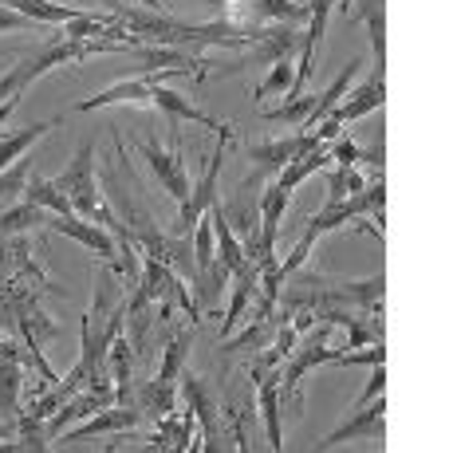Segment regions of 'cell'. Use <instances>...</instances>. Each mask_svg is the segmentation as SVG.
<instances>
[{"label": "cell", "mask_w": 453, "mask_h": 453, "mask_svg": "<svg viewBox=\"0 0 453 453\" xmlns=\"http://www.w3.org/2000/svg\"><path fill=\"white\" fill-rule=\"evenodd\" d=\"M382 103H387V83H382V67H374L371 80L363 83L359 91H351V99L347 103H335L327 119H335V123L343 127V123H355V119L371 115V111H379Z\"/></svg>", "instance_id": "obj_14"}, {"label": "cell", "mask_w": 453, "mask_h": 453, "mask_svg": "<svg viewBox=\"0 0 453 453\" xmlns=\"http://www.w3.org/2000/svg\"><path fill=\"white\" fill-rule=\"evenodd\" d=\"M134 4H142V8H150V12H158V8H162V4H158V0H134Z\"/></svg>", "instance_id": "obj_31"}, {"label": "cell", "mask_w": 453, "mask_h": 453, "mask_svg": "<svg viewBox=\"0 0 453 453\" xmlns=\"http://www.w3.org/2000/svg\"><path fill=\"white\" fill-rule=\"evenodd\" d=\"M355 303L363 311H379L382 303V273L371 280H327V276H296L284 292V308L288 311H327Z\"/></svg>", "instance_id": "obj_1"}, {"label": "cell", "mask_w": 453, "mask_h": 453, "mask_svg": "<svg viewBox=\"0 0 453 453\" xmlns=\"http://www.w3.org/2000/svg\"><path fill=\"white\" fill-rule=\"evenodd\" d=\"M142 422V411L138 406H103V414H95L91 422L75 426V430H64V441H80V438H91V434H127Z\"/></svg>", "instance_id": "obj_16"}, {"label": "cell", "mask_w": 453, "mask_h": 453, "mask_svg": "<svg viewBox=\"0 0 453 453\" xmlns=\"http://www.w3.org/2000/svg\"><path fill=\"white\" fill-rule=\"evenodd\" d=\"M28 28H36V20H28L24 12H16V8H8V4H0V32H28Z\"/></svg>", "instance_id": "obj_28"}, {"label": "cell", "mask_w": 453, "mask_h": 453, "mask_svg": "<svg viewBox=\"0 0 453 453\" xmlns=\"http://www.w3.org/2000/svg\"><path fill=\"white\" fill-rule=\"evenodd\" d=\"M327 150H331V162H335V165H359V154H363L359 146H355L351 138H343V134L331 138Z\"/></svg>", "instance_id": "obj_26"}, {"label": "cell", "mask_w": 453, "mask_h": 453, "mask_svg": "<svg viewBox=\"0 0 453 453\" xmlns=\"http://www.w3.org/2000/svg\"><path fill=\"white\" fill-rule=\"evenodd\" d=\"M24 194H28L32 205L48 209V213H72V202H67L64 186H59L56 178H32L28 186H24Z\"/></svg>", "instance_id": "obj_21"}, {"label": "cell", "mask_w": 453, "mask_h": 453, "mask_svg": "<svg viewBox=\"0 0 453 453\" xmlns=\"http://www.w3.org/2000/svg\"><path fill=\"white\" fill-rule=\"evenodd\" d=\"M48 229L64 233L67 241H80L87 252H95V257L103 260V265L119 268V249H115V237H111L103 225L87 221V217H75V213H48Z\"/></svg>", "instance_id": "obj_8"}, {"label": "cell", "mask_w": 453, "mask_h": 453, "mask_svg": "<svg viewBox=\"0 0 453 453\" xmlns=\"http://www.w3.org/2000/svg\"><path fill=\"white\" fill-rule=\"evenodd\" d=\"M209 221H213L217 260H221V265L229 268V273H237V268L249 260V252H245V245H241V237H237V233H233V225H229V217H225L221 202H217V205H209Z\"/></svg>", "instance_id": "obj_18"}, {"label": "cell", "mask_w": 453, "mask_h": 453, "mask_svg": "<svg viewBox=\"0 0 453 453\" xmlns=\"http://www.w3.org/2000/svg\"><path fill=\"white\" fill-rule=\"evenodd\" d=\"M292 194L273 181L260 197V260H273V249H276V237H280V221H284V209H288Z\"/></svg>", "instance_id": "obj_12"}, {"label": "cell", "mask_w": 453, "mask_h": 453, "mask_svg": "<svg viewBox=\"0 0 453 453\" xmlns=\"http://www.w3.org/2000/svg\"><path fill=\"white\" fill-rule=\"evenodd\" d=\"M335 363H343V367H374V363H387V347L367 343L363 351H339Z\"/></svg>", "instance_id": "obj_25"}, {"label": "cell", "mask_w": 453, "mask_h": 453, "mask_svg": "<svg viewBox=\"0 0 453 453\" xmlns=\"http://www.w3.org/2000/svg\"><path fill=\"white\" fill-rule=\"evenodd\" d=\"M12 434H16V418H8V422L0 426V441H4V438H12Z\"/></svg>", "instance_id": "obj_30"}, {"label": "cell", "mask_w": 453, "mask_h": 453, "mask_svg": "<svg viewBox=\"0 0 453 453\" xmlns=\"http://www.w3.org/2000/svg\"><path fill=\"white\" fill-rule=\"evenodd\" d=\"M56 181L64 186V194H67V202H72L75 217H87V221L103 225V229H111V233L119 229L115 213H111V205H107V197H103L99 181H95V142H91V138H87L80 150H75V162L67 165Z\"/></svg>", "instance_id": "obj_3"}, {"label": "cell", "mask_w": 453, "mask_h": 453, "mask_svg": "<svg viewBox=\"0 0 453 453\" xmlns=\"http://www.w3.org/2000/svg\"><path fill=\"white\" fill-rule=\"evenodd\" d=\"M382 390H387V367H382V363H374V371H371V379H367V390L355 398V411H359V406H367L371 398H379Z\"/></svg>", "instance_id": "obj_27"}, {"label": "cell", "mask_w": 453, "mask_h": 453, "mask_svg": "<svg viewBox=\"0 0 453 453\" xmlns=\"http://www.w3.org/2000/svg\"><path fill=\"white\" fill-rule=\"evenodd\" d=\"M181 395H186L189 411L202 422V438L205 449H217V438H221V411H217V395L213 382H205L202 374H181Z\"/></svg>", "instance_id": "obj_9"}, {"label": "cell", "mask_w": 453, "mask_h": 453, "mask_svg": "<svg viewBox=\"0 0 453 453\" xmlns=\"http://www.w3.org/2000/svg\"><path fill=\"white\" fill-rule=\"evenodd\" d=\"M335 347H327V331H319L311 343H303V347H296V351L284 359V371H280V387H284V395L296 398V387H300V379L308 374L311 367H319V363H335Z\"/></svg>", "instance_id": "obj_10"}, {"label": "cell", "mask_w": 453, "mask_h": 453, "mask_svg": "<svg viewBox=\"0 0 453 453\" xmlns=\"http://www.w3.org/2000/svg\"><path fill=\"white\" fill-rule=\"evenodd\" d=\"M150 103H154V107H162V111H165V123H181V119H189V123L209 127V130H217V134H233V130L225 127V123H217V119H209L202 107H194V103H189L186 95L170 91V87H162V83H154Z\"/></svg>", "instance_id": "obj_15"}, {"label": "cell", "mask_w": 453, "mask_h": 453, "mask_svg": "<svg viewBox=\"0 0 453 453\" xmlns=\"http://www.w3.org/2000/svg\"><path fill=\"white\" fill-rule=\"evenodd\" d=\"M233 138H221V146H217L213 154H209V165L202 173V181H197L194 189H189V197L181 202V213H178V225H173V237H189V229H194L197 221H202V213L209 205H217V178H221V165H225V150H229Z\"/></svg>", "instance_id": "obj_6"}, {"label": "cell", "mask_w": 453, "mask_h": 453, "mask_svg": "<svg viewBox=\"0 0 453 453\" xmlns=\"http://www.w3.org/2000/svg\"><path fill=\"white\" fill-rule=\"evenodd\" d=\"M51 127H59V119H51V123H32V127H24V130H12V134H4L0 138V173L8 170L16 158H24V150H28L32 142H40L43 134H48Z\"/></svg>", "instance_id": "obj_19"}, {"label": "cell", "mask_w": 453, "mask_h": 453, "mask_svg": "<svg viewBox=\"0 0 453 453\" xmlns=\"http://www.w3.org/2000/svg\"><path fill=\"white\" fill-rule=\"evenodd\" d=\"M36 225H48V209L24 202L20 209H8V213L0 217V237H20V233L36 229Z\"/></svg>", "instance_id": "obj_22"}, {"label": "cell", "mask_w": 453, "mask_h": 453, "mask_svg": "<svg viewBox=\"0 0 453 453\" xmlns=\"http://www.w3.org/2000/svg\"><path fill=\"white\" fill-rule=\"evenodd\" d=\"M16 103H20V95H8V99L0 103V138L8 134V130H4V123H8V115H12V111H16Z\"/></svg>", "instance_id": "obj_29"}, {"label": "cell", "mask_w": 453, "mask_h": 453, "mask_svg": "<svg viewBox=\"0 0 453 453\" xmlns=\"http://www.w3.org/2000/svg\"><path fill=\"white\" fill-rule=\"evenodd\" d=\"M260 395V414H265V430H268V446L276 453L284 449V426H280V374L276 371H260L252 374Z\"/></svg>", "instance_id": "obj_17"}, {"label": "cell", "mask_w": 453, "mask_h": 453, "mask_svg": "<svg viewBox=\"0 0 453 453\" xmlns=\"http://www.w3.org/2000/svg\"><path fill=\"white\" fill-rule=\"evenodd\" d=\"M382 418H387V403H382V395H379V398H371L367 406H359L351 422H343L335 434H327V438L319 441V449H331L351 438H382Z\"/></svg>", "instance_id": "obj_13"}, {"label": "cell", "mask_w": 453, "mask_h": 453, "mask_svg": "<svg viewBox=\"0 0 453 453\" xmlns=\"http://www.w3.org/2000/svg\"><path fill=\"white\" fill-rule=\"evenodd\" d=\"M316 146H324V142H316V138H311L308 130H300V134H288V138H268V142L252 146L249 158H252V165H257V170H252L249 178L241 181V186L252 189L260 178H268V173H280L292 158H300V154L316 150Z\"/></svg>", "instance_id": "obj_5"}, {"label": "cell", "mask_w": 453, "mask_h": 453, "mask_svg": "<svg viewBox=\"0 0 453 453\" xmlns=\"http://www.w3.org/2000/svg\"><path fill=\"white\" fill-rule=\"evenodd\" d=\"M382 202H387V189H382V173L374 181H367V186L359 189V194H351V197H343V202H331L324 205L316 217L308 221V229H303V237H300V245L292 249V257L284 260V273H296V268L308 260V252H311V241H319L324 233L331 229H339V225H347V221H355V217H367V213H382Z\"/></svg>", "instance_id": "obj_2"}, {"label": "cell", "mask_w": 453, "mask_h": 453, "mask_svg": "<svg viewBox=\"0 0 453 453\" xmlns=\"http://www.w3.org/2000/svg\"><path fill=\"white\" fill-rule=\"evenodd\" d=\"M292 80H296L292 59H288V56L273 59L268 75H265V80H260L257 87H252V103H265V99H273V95H288V91H292Z\"/></svg>", "instance_id": "obj_20"}, {"label": "cell", "mask_w": 453, "mask_h": 453, "mask_svg": "<svg viewBox=\"0 0 453 453\" xmlns=\"http://www.w3.org/2000/svg\"><path fill=\"white\" fill-rule=\"evenodd\" d=\"M165 127H170V150H162L158 142H142V158L150 162L154 178H158L178 202H186L189 178H186V162H181V134H178V123H165Z\"/></svg>", "instance_id": "obj_7"}, {"label": "cell", "mask_w": 453, "mask_h": 453, "mask_svg": "<svg viewBox=\"0 0 453 453\" xmlns=\"http://www.w3.org/2000/svg\"><path fill=\"white\" fill-rule=\"evenodd\" d=\"M20 395H24V371H20V347L12 339H0V418L20 414Z\"/></svg>", "instance_id": "obj_11"}, {"label": "cell", "mask_w": 453, "mask_h": 453, "mask_svg": "<svg viewBox=\"0 0 453 453\" xmlns=\"http://www.w3.org/2000/svg\"><path fill=\"white\" fill-rule=\"evenodd\" d=\"M268 335H273V316H257V324H249L237 339H229V343L221 347V355L233 359V355H241V351H257V347H265Z\"/></svg>", "instance_id": "obj_24"}, {"label": "cell", "mask_w": 453, "mask_h": 453, "mask_svg": "<svg viewBox=\"0 0 453 453\" xmlns=\"http://www.w3.org/2000/svg\"><path fill=\"white\" fill-rule=\"evenodd\" d=\"M221 8L217 20L233 28H265V20H308V8L292 0H209Z\"/></svg>", "instance_id": "obj_4"}, {"label": "cell", "mask_w": 453, "mask_h": 453, "mask_svg": "<svg viewBox=\"0 0 453 453\" xmlns=\"http://www.w3.org/2000/svg\"><path fill=\"white\" fill-rule=\"evenodd\" d=\"M186 355H189V331H178V335L165 343L162 367H158V382H165V387H178L181 367H186Z\"/></svg>", "instance_id": "obj_23"}]
</instances>
